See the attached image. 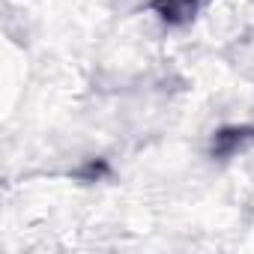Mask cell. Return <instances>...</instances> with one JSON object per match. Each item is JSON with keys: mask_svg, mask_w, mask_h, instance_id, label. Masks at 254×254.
<instances>
[{"mask_svg": "<svg viewBox=\"0 0 254 254\" xmlns=\"http://www.w3.org/2000/svg\"><path fill=\"white\" fill-rule=\"evenodd\" d=\"M156 9L165 18L177 21V18H183V15H189L194 9V0H156Z\"/></svg>", "mask_w": 254, "mask_h": 254, "instance_id": "1", "label": "cell"}]
</instances>
